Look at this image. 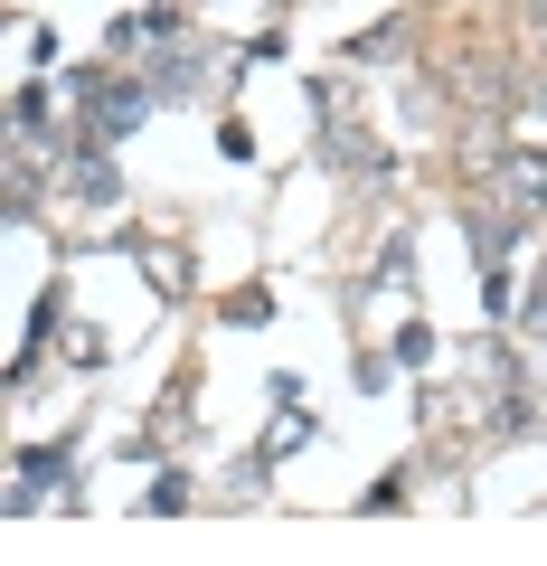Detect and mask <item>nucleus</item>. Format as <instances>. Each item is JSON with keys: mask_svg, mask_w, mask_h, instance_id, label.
<instances>
[{"mask_svg": "<svg viewBox=\"0 0 547 566\" xmlns=\"http://www.w3.org/2000/svg\"><path fill=\"white\" fill-rule=\"evenodd\" d=\"M509 189H519V199H538V189H547V161H528V151H519V161H509Z\"/></svg>", "mask_w": 547, "mask_h": 566, "instance_id": "f03ea898", "label": "nucleus"}, {"mask_svg": "<svg viewBox=\"0 0 547 566\" xmlns=\"http://www.w3.org/2000/svg\"><path fill=\"white\" fill-rule=\"evenodd\" d=\"M143 114H151V85H104V95H95V133H104V142L133 133Z\"/></svg>", "mask_w": 547, "mask_h": 566, "instance_id": "f257e3e1", "label": "nucleus"}]
</instances>
